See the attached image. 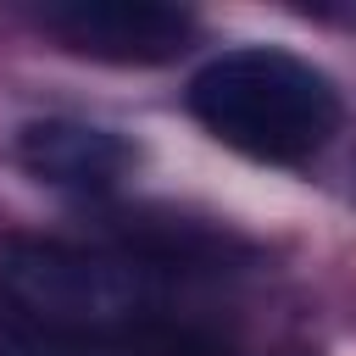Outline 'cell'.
<instances>
[{
  "instance_id": "1",
  "label": "cell",
  "mask_w": 356,
  "mask_h": 356,
  "mask_svg": "<svg viewBox=\"0 0 356 356\" xmlns=\"http://www.w3.org/2000/svg\"><path fill=\"white\" fill-rule=\"evenodd\" d=\"M189 111L228 150L256 161H306L339 128L334 83L289 50H228L189 78Z\"/></svg>"
},
{
  "instance_id": "2",
  "label": "cell",
  "mask_w": 356,
  "mask_h": 356,
  "mask_svg": "<svg viewBox=\"0 0 356 356\" xmlns=\"http://www.w3.org/2000/svg\"><path fill=\"white\" fill-rule=\"evenodd\" d=\"M0 295L17 312V328H95L117 317L167 312L150 261L33 234L0 239Z\"/></svg>"
},
{
  "instance_id": "3",
  "label": "cell",
  "mask_w": 356,
  "mask_h": 356,
  "mask_svg": "<svg viewBox=\"0 0 356 356\" xmlns=\"http://www.w3.org/2000/svg\"><path fill=\"white\" fill-rule=\"evenodd\" d=\"M39 22L78 56L122 61V67H156L184 56L195 17L161 0H61L44 6Z\"/></svg>"
},
{
  "instance_id": "4",
  "label": "cell",
  "mask_w": 356,
  "mask_h": 356,
  "mask_svg": "<svg viewBox=\"0 0 356 356\" xmlns=\"http://www.w3.org/2000/svg\"><path fill=\"white\" fill-rule=\"evenodd\" d=\"M17 339L28 356H228L211 328L178 312H145L95 328H17Z\"/></svg>"
},
{
  "instance_id": "5",
  "label": "cell",
  "mask_w": 356,
  "mask_h": 356,
  "mask_svg": "<svg viewBox=\"0 0 356 356\" xmlns=\"http://www.w3.org/2000/svg\"><path fill=\"white\" fill-rule=\"evenodd\" d=\"M17 161H22L33 178L56 184V189H89V195H95V189H111V184L128 172L134 150H128L117 134L95 128V122L44 117V122H28V128L17 134Z\"/></svg>"
}]
</instances>
